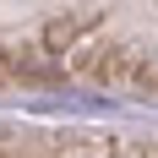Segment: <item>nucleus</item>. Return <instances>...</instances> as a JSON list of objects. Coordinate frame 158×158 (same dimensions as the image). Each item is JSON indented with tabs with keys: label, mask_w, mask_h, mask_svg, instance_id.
<instances>
[{
	"label": "nucleus",
	"mask_w": 158,
	"mask_h": 158,
	"mask_svg": "<svg viewBox=\"0 0 158 158\" xmlns=\"http://www.w3.org/2000/svg\"><path fill=\"white\" fill-rule=\"evenodd\" d=\"M0 158H158V136H120V131H0Z\"/></svg>",
	"instance_id": "1"
}]
</instances>
